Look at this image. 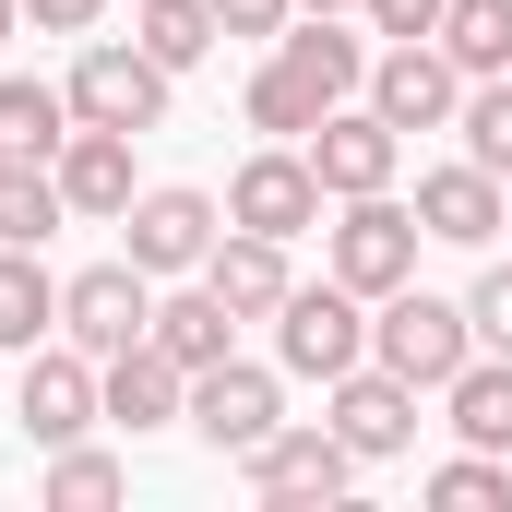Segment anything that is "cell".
Masks as SVG:
<instances>
[{
    "mask_svg": "<svg viewBox=\"0 0 512 512\" xmlns=\"http://www.w3.org/2000/svg\"><path fill=\"white\" fill-rule=\"evenodd\" d=\"M370 358H382L393 382L441 393L465 358H477V322H465V298H429V286H393V298H370Z\"/></svg>",
    "mask_w": 512,
    "mask_h": 512,
    "instance_id": "obj_1",
    "label": "cell"
},
{
    "mask_svg": "<svg viewBox=\"0 0 512 512\" xmlns=\"http://www.w3.org/2000/svg\"><path fill=\"white\" fill-rule=\"evenodd\" d=\"M358 358H370V298H358L346 274L286 286V310H274V370H286V382H346Z\"/></svg>",
    "mask_w": 512,
    "mask_h": 512,
    "instance_id": "obj_2",
    "label": "cell"
},
{
    "mask_svg": "<svg viewBox=\"0 0 512 512\" xmlns=\"http://www.w3.org/2000/svg\"><path fill=\"white\" fill-rule=\"evenodd\" d=\"M417 203H393V191H358L334 227H322V274H346L358 298H393V286H417Z\"/></svg>",
    "mask_w": 512,
    "mask_h": 512,
    "instance_id": "obj_3",
    "label": "cell"
},
{
    "mask_svg": "<svg viewBox=\"0 0 512 512\" xmlns=\"http://www.w3.org/2000/svg\"><path fill=\"white\" fill-rule=\"evenodd\" d=\"M60 334L84 346V358H120V346H143L155 334V274L143 262H84V274H60Z\"/></svg>",
    "mask_w": 512,
    "mask_h": 512,
    "instance_id": "obj_4",
    "label": "cell"
},
{
    "mask_svg": "<svg viewBox=\"0 0 512 512\" xmlns=\"http://www.w3.org/2000/svg\"><path fill=\"white\" fill-rule=\"evenodd\" d=\"M167 60H143V48H120V36H84V60H72V120H96V131H143L167 120Z\"/></svg>",
    "mask_w": 512,
    "mask_h": 512,
    "instance_id": "obj_5",
    "label": "cell"
},
{
    "mask_svg": "<svg viewBox=\"0 0 512 512\" xmlns=\"http://www.w3.org/2000/svg\"><path fill=\"white\" fill-rule=\"evenodd\" d=\"M191 429H203V453H262L274 429H286V382L251 370V358H215V370H191Z\"/></svg>",
    "mask_w": 512,
    "mask_h": 512,
    "instance_id": "obj_6",
    "label": "cell"
},
{
    "mask_svg": "<svg viewBox=\"0 0 512 512\" xmlns=\"http://www.w3.org/2000/svg\"><path fill=\"white\" fill-rule=\"evenodd\" d=\"M322 179H310V143H262L239 155V179H227V227H262V239H310L322 227Z\"/></svg>",
    "mask_w": 512,
    "mask_h": 512,
    "instance_id": "obj_7",
    "label": "cell"
},
{
    "mask_svg": "<svg viewBox=\"0 0 512 512\" xmlns=\"http://www.w3.org/2000/svg\"><path fill=\"white\" fill-rule=\"evenodd\" d=\"M12 417H24V441H84L108 405H96V358L72 346V334H48V346H24V393H12Z\"/></svg>",
    "mask_w": 512,
    "mask_h": 512,
    "instance_id": "obj_8",
    "label": "cell"
},
{
    "mask_svg": "<svg viewBox=\"0 0 512 512\" xmlns=\"http://www.w3.org/2000/svg\"><path fill=\"white\" fill-rule=\"evenodd\" d=\"M370 108H382L393 131H453V108H465L453 48H441V36H393L382 60H370Z\"/></svg>",
    "mask_w": 512,
    "mask_h": 512,
    "instance_id": "obj_9",
    "label": "cell"
},
{
    "mask_svg": "<svg viewBox=\"0 0 512 512\" xmlns=\"http://www.w3.org/2000/svg\"><path fill=\"white\" fill-rule=\"evenodd\" d=\"M96 405H108V429H191V370L143 334V346H120V358H96Z\"/></svg>",
    "mask_w": 512,
    "mask_h": 512,
    "instance_id": "obj_10",
    "label": "cell"
},
{
    "mask_svg": "<svg viewBox=\"0 0 512 512\" xmlns=\"http://www.w3.org/2000/svg\"><path fill=\"white\" fill-rule=\"evenodd\" d=\"M334 393V441L358 453V465H393V453H417V382H393L382 358H358L346 382H322Z\"/></svg>",
    "mask_w": 512,
    "mask_h": 512,
    "instance_id": "obj_11",
    "label": "cell"
},
{
    "mask_svg": "<svg viewBox=\"0 0 512 512\" xmlns=\"http://www.w3.org/2000/svg\"><path fill=\"white\" fill-rule=\"evenodd\" d=\"M131 262L143 274H203V251L227 239V203L215 191H131Z\"/></svg>",
    "mask_w": 512,
    "mask_h": 512,
    "instance_id": "obj_12",
    "label": "cell"
},
{
    "mask_svg": "<svg viewBox=\"0 0 512 512\" xmlns=\"http://www.w3.org/2000/svg\"><path fill=\"white\" fill-rule=\"evenodd\" d=\"M417 227H429L441 251H489V239L512 227V179H489L477 155L429 167V179H417Z\"/></svg>",
    "mask_w": 512,
    "mask_h": 512,
    "instance_id": "obj_13",
    "label": "cell"
},
{
    "mask_svg": "<svg viewBox=\"0 0 512 512\" xmlns=\"http://www.w3.org/2000/svg\"><path fill=\"white\" fill-rule=\"evenodd\" d=\"M393 167H405V131L382 108H334V120L310 131V179L334 191V203H358V191H393Z\"/></svg>",
    "mask_w": 512,
    "mask_h": 512,
    "instance_id": "obj_14",
    "label": "cell"
},
{
    "mask_svg": "<svg viewBox=\"0 0 512 512\" xmlns=\"http://www.w3.org/2000/svg\"><path fill=\"white\" fill-rule=\"evenodd\" d=\"M239 477H251L262 501H334V489L358 477V453H346L334 417H322V429H274L262 453H239Z\"/></svg>",
    "mask_w": 512,
    "mask_h": 512,
    "instance_id": "obj_15",
    "label": "cell"
},
{
    "mask_svg": "<svg viewBox=\"0 0 512 512\" xmlns=\"http://www.w3.org/2000/svg\"><path fill=\"white\" fill-rule=\"evenodd\" d=\"M274 60H286V84L310 96V108H346V96H370V48L334 24V12H310V24H286L274 36Z\"/></svg>",
    "mask_w": 512,
    "mask_h": 512,
    "instance_id": "obj_16",
    "label": "cell"
},
{
    "mask_svg": "<svg viewBox=\"0 0 512 512\" xmlns=\"http://www.w3.org/2000/svg\"><path fill=\"white\" fill-rule=\"evenodd\" d=\"M203 286H215L239 322H274L286 286H298V262H286V239H262V227H227V239L203 251Z\"/></svg>",
    "mask_w": 512,
    "mask_h": 512,
    "instance_id": "obj_17",
    "label": "cell"
},
{
    "mask_svg": "<svg viewBox=\"0 0 512 512\" xmlns=\"http://www.w3.org/2000/svg\"><path fill=\"white\" fill-rule=\"evenodd\" d=\"M60 191H72V215L120 227V215H131V131L72 120V143H60Z\"/></svg>",
    "mask_w": 512,
    "mask_h": 512,
    "instance_id": "obj_18",
    "label": "cell"
},
{
    "mask_svg": "<svg viewBox=\"0 0 512 512\" xmlns=\"http://www.w3.org/2000/svg\"><path fill=\"white\" fill-rule=\"evenodd\" d=\"M60 143H72V84L0 72V155L12 167H60Z\"/></svg>",
    "mask_w": 512,
    "mask_h": 512,
    "instance_id": "obj_19",
    "label": "cell"
},
{
    "mask_svg": "<svg viewBox=\"0 0 512 512\" xmlns=\"http://www.w3.org/2000/svg\"><path fill=\"white\" fill-rule=\"evenodd\" d=\"M441 417H453V441H477V453H512V358H465L453 382H441Z\"/></svg>",
    "mask_w": 512,
    "mask_h": 512,
    "instance_id": "obj_20",
    "label": "cell"
},
{
    "mask_svg": "<svg viewBox=\"0 0 512 512\" xmlns=\"http://www.w3.org/2000/svg\"><path fill=\"white\" fill-rule=\"evenodd\" d=\"M48 334H60V274L0 239V346L24 358V346H48Z\"/></svg>",
    "mask_w": 512,
    "mask_h": 512,
    "instance_id": "obj_21",
    "label": "cell"
},
{
    "mask_svg": "<svg viewBox=\"0 0 512 512\" xmlns=\"http://www.w3.org/2000/svg\"><path fill=\"white\" fill-rule=\"evenodd\" d=\"M227 334H239V310H227L215 286H179V298H155V346H167L179 370H215V358H227Z\"/></svg>",
    "mask_w": 512,
    "mask_h": 512,
    "instance_id": "obj_22",
    "label": "cell"
},
{
    "mask_svg": "<svg viewBox=\"0 0 512 512\" xmlns=\"http://www.w3.org/2000/svg\"><path fill=\"white\" fill-rule=\"evenodd\" d=\"M60 227H72V191H60V167H12V179H0V239H12V251H48Z\"/></svg>",
    "mask_w": 512,
    "mask_h": 512,
    "instance_id": "obj_23",
    "label": "cell"
},
{
    "mask_svg": "<svg viewBox=\"0 0 512 512\" xmlns=\"http://www.w3.org/2000/svg\"><path fill=\"white\" fill-rule=\"evenodd\" d=\"M215 36H227V24H215V0H143V12H131V48H143V60H167V72H191Z\"/></svg>",
    "mask_w": 512,
    "mask_h": 512,
    "instance_id": "obj_24",
    "label": "cell"
},
{
    "mask_svg": "<svg viewBox=\"0 0 512 512\" xmlns=\"http://www.w3.org/2000/svg\"><path fill=\"white\" fill-rule=\"evenodd\" d=\"M441 48H453L465 84H477V72H512V0H453V12H441Z\"/></svg>",
    "mask_w": 512,
    "mask_h": 512,
    "instance_id": "obj_25",
    "label": "cell"
},
{
    "mask_svg": "<svg viewBox=\"0 0 512 512\" xmlns=\"http://www.w3.org/2000/svg\"><path fill=\"white\" fill-rule=\"evenodd\" d=\"M453 131H465V155H477L489 179H512V72H477L465 108H453Z\"/></svg>",
    "mask_w": 512,
    "mask_h": 512,
    "instance_id": "obj_26",
    "label": "cell"
},
{
    "mask_svg": "<svg viewBox=\"0 0 512 512\" xmlns=\"http://www.w3.org/2000/svg\"><path fill=\"white\" fill-rule=\"evenodd\" d=\"M120 489H131L120 453H96V441H60V453H48V501H60V512H108Z\"/></svg>",
    "mask_w": 512,
    "mask_h": 512,
    "instance_id": "obj_27",
    "label": "cell"
},
{
    "mask_svg": "<svg viewBox=\"0 0 512 512\" xmlns=\"http://www.w3.org/2000/svg\"><path fill=\"white\" fill-rule=\"evenodd\" d=\"M322 120H334V108H310V96L286 84V60H262V72H251V131H262V143H310Z\"/></svg>",
    "mask_w": 512,
    "mask_h": 512,
    "instance_id": "obj_28",
    "label": "cell"
},
{
    "mask_svg": "<svg viewBox=\"0 0 512 512\" xmlns=\"http://www.w3.org/2000/svg\"><path fill=\"white\" fill-rule=\"evenodd\" d=\"M429 501H453V512H489V501H512V453H453V465H429Z\"/></svg>",
    "mask_w": 512,
    "mask_h": 512,
    "instance_id": "obj_29",
    "label": "cell"
},
{
    "mask_svg": "<svg viewBox=\"0 0 512 512\" xmlns=\"http://www.w3.org/2000/svg\"><path fill=\"white\" fill-rule=\"evenodd\" d=\"M465 322H477V346H489V358H512V262H489V274H477Z\"/></svg>",
    "mask_w": 512,
    "mask_h": 512,
    "instance_id": "obj_30",
    "label": "cell"
},
{
    "mask_svg": "<svg viewBox=\"0 0 512 512\" xmlns=\"http://www.w3.org/2000/svg\"><path fill=\"white\" fill-rule=\"evenodd\" d=\"M358 12H370V36H441V12H453V0H358Z\"/></svg>",
    "mask_w": 512,
    "mask_h": 512,
    "instance_id": "obj_31",
    "label": "cell"
},
{
    "mask_svg": "<svg viewBox=\"0 0 512 512\" xmlns=\"http://www.w3.org/2000/svg\"><path fill=\"white\" fill-rule=\"evenodd\" d=\"M24 24H36V36H96L108 0H24Z\"/></svg>",
    "mask_w": 512,
    "mask_h": 512,
    "instance_id": "obj_32",
    "label": "cell"
},
{
    "mask_svg": "<svg viewBox=\"0 0 512 512\" xmlns=\"http://www.w3.org/2000/svg\"><path fill=\"white\" fill-rule=\"evenodd\" d=\"M286 12H298V0H215L227 36H286Z\"/></svg>",
    "mask_w": 512,
    "mask_h": 512,
    "instance_id": "obj_33",
    "label": "cell"
},
{
    "mask_svg": "<svg viewBox=\"0 0 512 512\" xmlns=\"http://www.w3.org/2000/svg\"><path fill=\"white\" fill-rule=\"evenodd\" d=\"M12 36H24V0H0V48H12Z\"/></svg>",
    "mask_w": 512,
    "mask_h": 512,
    "instance_id": "obj_34",
    "label": "cell"
},
{
    "mask_svg": "<svg viewBox=\"0 0 512 512\" xmlns=\"http://www.w3.org/2000/svg\"><path fill=\"white\" fill-rule=\"evenodd\" d=\"M298 12H358V0H298Z\"/></svg>",
    "mask_w": 512,
    "mask_h": 512,
    "instance_id": "obj_35",
    "label": "cell"
},
{
    "mask_svg": "<svg viewBox=\"0 0 512 512\" xmlns=\"http://www.w3.org/2000/svg\"><path fill=\"white\" fill-rule=\"evenodd\" d=\"M0 179H12V155H0Z\"/></svg>",
    "mask_w": 512,
    "mask_h": 512,
    "instance_id": "obj_36",
    "label": "cell"
}]
</instances>
